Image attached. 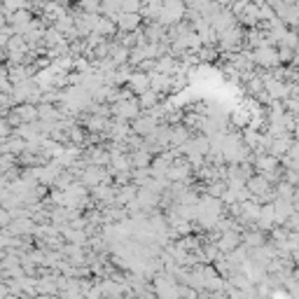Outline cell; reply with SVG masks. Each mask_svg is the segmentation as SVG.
I'll return each instance as SVG.
<instances>
[{
	"label": "cell",
	"mask_w": 299,
	"mask_h": 299,
	"mask_svg": "<svg viewBox=\"0 0 299 299\" xmlns=\"http://www.w3.org/2000/svg\"><path fill=\"white\" fill-rule=\"evenodd\" d=\"M115 21H117V26L122 28V31H133V28L140 23V17L138 14H119Z\"/></svg>",
	"instance_id": "2"
},
{
	"label": "cell",
	"mask_w": 299,
	"mask_h": 299,
	"mask_svg": "<svg viewBox=\"0 0 299 299\" xmlns=\"http://www.w3.org/2000/svg\"><path fill=\"white\" fill-rule=\"evenodd\" d=\"M112 112L115 115H119L122 119H129V117H136L140 112V106L138 101H119V103H115V108H112Z\"/></svg>",
	"instance_id": "1"
}]
</instances>
